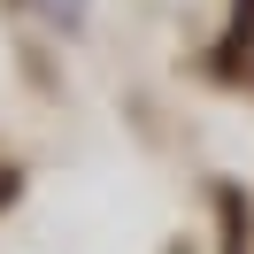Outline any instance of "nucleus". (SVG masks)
I'll use <instances>...</instances> for the list:
<instances>
[{
    "instance_id": "1",
    "label": "nucleus",
    "mask_w": 254,
    "mask_h": 254,
    "mask_svg": "<svg viewBox=\"0 0 254 254\" xmlns=\"http://www.w3.org/2000/svg\"><path fill=\"white\" fill-rule=\"evenodd\" d=\"M31 8H47V16H54V23H62V31H69V23H77V16H85V0H31Z\"/></svg>"
}]
</instances>
